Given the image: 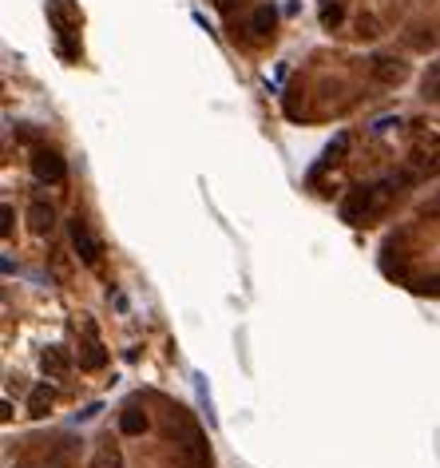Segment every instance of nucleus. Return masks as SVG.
Here are the masks:
<instances>
[{
	"label": "nucleus",
	"mask_w": 440,
	"mask_h": 468,
	"mask_svg": "<svg viewBox=\"0 0 440 468\" xmlns=\"http://www.w3.org/2000/svg\"><path fill=\"white\" fill-rule=\"evenodd\" d=\"M32 171H36V179L40 183H64V175H68L64 159L52 147H40L36 155H32Z\"/></svg>",
	"instance_id": "1"
},
{
	"label": "nucleus",
	"mask_w": 440,
	"mask_h": 468,
	"mask_svg": "<svg viewBox=\"0 0 440 468\" xmlns=\"http://www.w3.org/2000/svg\"><path fill=\"white\" fill-rule=\"evenodd\" d=\"M68 234H71V246H76V254H80L88 266H95V262H100V242L91 239L88 222H83V219H71L68 222Z\"/></svg>",
	"instance_id": "2"
},
{
	"label": "nucleus",
	"mask_w": 440,
	"mask_h": 468,
	"mask_svg": "<svg viewBox=\"0 0 440 468\" xmlns=\"http://www.w3.org/2000/svg\"><path fill=\"white\" fill-rule=\"evenodd\" d=\"M40 365H44V373H52V377H64V373H68V349L64 346H48L40 353Z\"/></svg>",
	"instance_id": "3"
},
{
	"label": "nucleus",
	"mask_w": 440,
	"mask_h": 468,
	"mask_svg": "<svg viewBox=\"0 0 440 468\" xmlns=\"http://www.w3.org/2000/svg\"><path fill=\"white\" fill-rule=\"evenodd\" d=\"M91 468H123L120 445H115V440H111V437L95 445V457H91Z\"/></svg>",
	"instance_id": "4"
},
{
	"label": "nucleus",
	"mask_w": 440,
	"mask_h": 468,
	"mask_svg": "<svg viewBox=\"0 0 440 468\" xmlns=\"http://www.w3.org/2000/svg\"><path fill=\"white\" fill-rule=\"evenodd\" d=\"M373 76H377L381 84H400L405 80V64L389 60V56H377V60H373Z\"/></svg>",
	"instance_id": "5"
},
{
	"label": "nucleus",
	"mask_w": 440,
	"mask_h": 468,
	"mask_svg": "<svg viewBox=\"0 0 440 468\" xmlns=\"http://www.w3.org/2000/svg\"><path fill=\"white\" fill-rule=\"evenodd\" d=\"M52 222H56V215H52L48 202H32V207H28V227H32V234H48Z\"/></svg>",
	"instance_id": "6"
},
{
	"label": "nucleus",
	"mask_w": 440,
	"mask_h": 468,
	"mask_svg": "<svg viewBox=\"0 0 440 468\" xmlns=\"http://www.w3.org/2000/svg\"><path fill=\"white\" fill-rule=\"evenodd\" d=\"M88 346H83V353H80V365L83 369H103V365H108V353H103V346H100V341H95V329H91L88 326Z\"/></svg>",
	"instance_id": "7"
},
{
	"label": "nucleus",
	"mask_w": 440,
	"mask_h": 468,
	"mask_svg": "<svg viewBox=\"0 0 440 468\" xmlns=\"http://www.w3.org/2000/svg\"><path fill=\"white\" fill-rule=\"evenodd\" d=\"M143 428H147V417H143L139 409H123L120 413V433L123 437H139Z\"/></svg>",
	"instance_id": "8"
},
{
	"label": "nucleus",
	"mask_w": 440,
	"mask_h": 468,
	"mask_svg": "<svg viewBox=\"0 0 440 468\" xmlns=\"http://www.w3.org/2000/svg\"><path fill=\"white\" fill-rule=\"evenodd\" d=\"M52 405V389L48 385H36L32 389V397H28V417H44Z\"/></svg>",
	"instance_id": "9"
},
{
	"label": "nucleus",
	"mask_w": 440,
	"mask_h": 468,
	"mask_svg": "<svg viewBox=\"0 0 440 468\" xmlns=\"http://www.w3.org/2000/svg\"><path fill=\"white\" fill-rule=\"evenodd\" d=\"M274 24H278V12H274L270 4H262V8H254V21H250V28L258 32V36L274 32Z\"/></svg>",
	"instance_id": "10"
},
{
	"label": "nucleus",
	"mask_w": 440,
	"mask_h": 468,
	"mask_svg": "<svg viewBox=\"0 0 440 468\" xmlns=\"http://www.w3.org/2000/svg\"><path fill=\"white\" fill-rule=\"evenodd\" d=\"M321 24H325V28L341 24V8H337V4H325V8H321Z\"/></svg>",
	"instance_id": "11"
},
{
	"label": "nucleus",
	"mask_w": 440,
	"mask_h": 468,
	"mask_svg": "<svg viewBox=\"0 0 440 468\" xmlns=\"http://www.w3.org/2000/svg\"><path fill=\"white\" fill-rule=\"evenodd\" d=\"M345 147H349V135H337V143H333V147H330V155H325V159H337V155H341V151H345Z\"/></svg>",
	"instance_id": "12"
},
{
	"label": "nucleus",
	"mask_w": 440,
	"mask_h": 468,
	"mask_svg": "<svg viewBox=\"0 0 440 468\" xmlns=\"http://www.w3.org/2000/svg\"><path fill=\"white\" fill-rule=\"evenodd\" d=\"M424 88H429L432 96H436V100H440V68H436V72H432V76H429V84H424Z\"/></svg>",
	"instance_id": "13"
},
{
	"label": "nucleus",
	"mask_w": 440,
	"mask_h": 468,
	"mask_svg": "<svg viewBox=\"0 0 440 468\" xmlns=\"http://www.w3.org/2000/svg\"><path fill=\"white\" fill-rule=\"evenodd\" d=\"M0 215H4V222H0V230L8 234V230H12V207H8V202H4V210H0Z\"/></svg>",
	"instance_id": "14"
},
{
	"label": "nucleus",
	"mask_w": 440,
	"mask_h": 468,
	"mask_svg": "<svg viewBox=\"0 0 440 468\" xmlns=\"http://www.w3.org/2000/svg\"><path fill=\"white\" fill-rule=\"evenodd\" d=\"M424 294H432V298H440V278H432V282H424Z\"/></svg>",
	"instance_id": "15"
}]
</instances>
